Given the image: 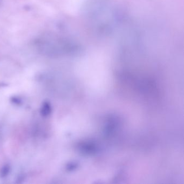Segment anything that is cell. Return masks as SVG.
I'll list each match as a JSON object with an SVG mask.
<instances>
[{
    "mask_svg": "<svg viewBox=\"0 0 184 184\" xmlns=\"http://www.w3.org/2000/svg\"><path fill=\"white\" fill-rule=\"evenodd\" d=\"M42 111H43V114L47 115V114H49V112L50 111V108L49 105V104H46L44 105Z\"/></svg>",
    "mask_w": 184,
    "mask_h": 184,
    "instance_id": "obj_2",
    "label": "cell"
},
{
    "mask_svg": "<svg viewBox=\"0 0 184 184\" xmlns=\"http://www.w3.org/2000/svg\"><path fill=\"white\" fill-rule=\"evenodd\" d=\"M38 50L48 54H60L71 50L72 47L70 43L56 38H43L36 42Z\"/></svg>",
    "mask_w": 184,
    "mask_h": 184,
    "instance_id": "obj_1",
    "label": "cell"
}]
</instances>
